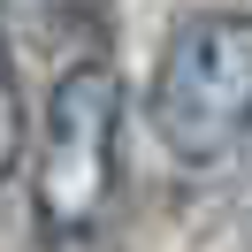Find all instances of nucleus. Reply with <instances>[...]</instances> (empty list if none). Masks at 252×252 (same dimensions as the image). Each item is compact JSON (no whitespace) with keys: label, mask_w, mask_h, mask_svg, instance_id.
<instances>
[{"label":"nucleus","mask_w":252,"mask_h":252,"mask_svg":"<svg viewBox=\"0 0 252 252\" xmlns=\"http://www.w3.org/2000/svg\"><path fill=\"white\" fill-rule=\"evenodd\" d=\"M153 130L184 168H214L252 138V16H191L168 38Z\"/></svg>","instance_id":"1"},{"label":"nucleus","mask_w":252,"mask_h":252,"mask_svg":"<svg viewBox=\"0 0 252 252\" xmlns=\"http://www.w3.org/2000/svg\"><path fill=\"white\" fill-rule=\"evenodd\" d=\"M115 145H123V77L107 62H77L46 99L38 138V214L46 229H77L115 191Z\"/></svg>","instance_id":"2"},{"label":"nucleus","mask_w":252,"mask_h":252,"mask_svg":"<svg viewBox=\"0 0 252 252\" xmlns=\"http://www.w3.org/2000/svg\"><path fill=\"white\" fill-rule=\"evenodd\" d=\"M23 153V99H16V77H8V62H0V176L16 168Z\"/></svg>","instance_id":"3"}]
</instances>
